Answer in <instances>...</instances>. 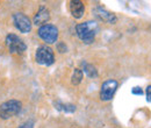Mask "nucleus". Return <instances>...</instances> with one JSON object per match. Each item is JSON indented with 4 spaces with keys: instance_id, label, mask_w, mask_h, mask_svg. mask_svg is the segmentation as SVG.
<instances>
[{
    "instance_id": "nucleus-16",
    "label": "nucleus",
    "mask_w": 151,
    "mask_h": 128,
    "mask_svg": "<svg viewBox=\"0 0 151 128\" xmlns=\"http://www.w3.org/2000/svg\"><path fill=\"white\" fill-rule=\"evenodd\" d=\"M132 94H136V95H142L144 92H143V90L141 89V88H138V86H136V88H134L132 90Z\"/></svg>"
},
{
    "instance_id": "nucleus-9",
    "label": "nucleus",
    "mask_w": 151,
    "mask_h": 128,
    "mask_svg": "<svg viewBox=\"0 0 151 128\" xmlns=\"http://www.w3.org/2000/svg\"><path fill=\"white\" fill-rule=\"evenodd\" d=\"M50 20V12L45 6H41L38 8L37 13L34 15L33 19V23L36 26H44L47 25V22Z\"/></svg>"
},
{
    "instance_id": "nucleus-6",
    "label": "nucleus",
    "mask_w": 151,
    "mask_h": 128,
    "mask_svg": "<svg viewBox=\"0 0 151 128\" xmlns=\"http://www.w3.org/2000/svg\"><path fill=\"white\" fill-rule=\"evenodd\" d=\"M117 88H119V83L115 79H108V80L104 82L100 88V99L102 101L112 100Z\"/></svg>"
},
{
    "instance_id": "nucleus-2",
    "label": "nucleus",
    "mask_w": 151,
    "mask_h": 128,
    "mask_svg": "<svg viewBox=\"0 0 151 128\" xmlns=\"http://www.w3.org/2000/svg\"><path fill=\"white\" fill-rule=\"evenodd\" d=\"M22 108V104L19 100L11 99L0 105V118L4 120H7L12 116L18 115Z\"/></svg>"
},
{
    "instance_id": "nucleus-1",
    "label": "nucleus",
    "mask_w": 151,
    "mask_h": 128,
    "mask_svg": "<svg viewBox=\"0 0 151 128\" xmlns=\"http://www.w3.org/2000/svg\"><path fill=\"white\" fill-rule=\"evenodd\" d=\"M99 32V26L95 21H85L76 26V33L78 37L86 44L93 43Z\"/></svg>"
},
{
    "instance_id": "nucleus-5",
    "label": "nucleus",
    "mask_w": 151,
    "mask_h": 128,
    "mask_svg": "<svg viewBox=\"0 0 151 128\" xmlns=\"http://www.w3.org/2000/svg\"><path fill=\"white\" fill-rule=\"evenodd\" d=\"M5 42L11 54H22L27 49L26 43L15 34H8Z\"/></svg>"
},
{
    "instance_id": "nucleus-4",
    "label": "nucleus",
    "mask_w": 151,
    "mask_h": 128,
    "mask_svg": "<svg viewBox=\"0 0 151 128\" xmlns=\"http://www.w3.org/2000/svg\"><path fill=\"white\" fill-rule=\"evenodd\" d=\"M37 34L44 42H47L48 44H52V43H56L57 42L58 29H57L56 26H54L51 23H47V25L41 26L38 28Z\"/></svg>"
},
{
    "instance_id": "nucleus-13",
    "label": "nucleus",
    "mask_w": 151,
    "mask_h": 128,
    "mask_svg": "<svg viewBox=\"0 0 151 128\" xmlns=\"http://www.w3.org/2000/svg\"><path fill=\"white\" fill-rule=\"evenodd\" d=\"M83 77H84V73H83V70L80 69H75L73 70V73H72V77H71V83L73 85H79L83 80Z\"/></svg>"
},
{
    "instance_id": "nucleus-8",
    "label": "nucleus",
    "mask_w": 151,
    "mask_h": 128,
    "mask_svg": "<svg viewBox=\"0 0 151 128\" xmlns=\"http://www.w3.org/2000/svg\"><path fill=\"white\" fill-rule=\"evenodd\" d=\"M93 12H94L96 18L100 19L101 21H104V22H106V23L115 25V23L117 22L116 15L113 14V13H111V12H108L107 9H105V8H102V7H95L94 9H93Z\"/></svg>"
},
{
    "instance_id": "nucleus-15",
    "label": "nucleus",
    "mask_w": 151,
    "mask_h": 128,
    "mask_svg": "<svg viewBox=\"0 0 151 128\" xmlns=\"http://www.w3.org/2000/svg\"><path fill=\"white\" fill-rule=\"evenodd\" d=\"M18 128H34V121L33 120H28L26 122H23L21 126H19Z\"/></svg>"
},
{
    "instance_id": "nucleus-3",
    "label": "nucleus",
    "mask_w": 151,
    "mask_h": 128,
    "mask_svg": "<svg viewBox=\"0 0 151 128\" xmlns=\"http://www.w3.org/2000/svg\"><path fill=\"white\" fill-rule=\"evenodd\" d=\"M35 61H36V63L41 64V65H45V67L52 65L55 62L54 50L48 46L38 47L36 53H35Z\"/></svg>"
},
{
    "instance_id": "nucleus-14",
    "label": "nucleus",
    "mask_w": 151,
    "mask_h": 128,
    "mask_svg": "<svg viewBox=\"0 0 151 128\" xmlns=\"http://www.w3.org/2000/svg\"><path fill=\"white\" fill-rule=\"evenodd\" d=\"M56 48L60 54H64V53H66V51H68V47L65 46V43H64V42H57Z\"/></svg>"
},
{
    "instance_id": "nucleus-17",
    "label": "nucleus",
    "mask_w": 151,
    "mask_h": 128,
    "mask_svg": "<svg viewBox=\"0 0 151 128\" xmlns=\"http://www.w3.org/2000/svg\"><path fill=\"white\" fill-rule=\"evenodd\" d=\"M145 93H147V101H148V103H151V85H149V86L147 88Z\"/></svg>"
},
{
    "instance_id": "nucleus-11",
    "label": "nucleus",
    "mask_w": 151,
    "mask_h": 128,
    "mask_svg": "<svg viewBox=\"0 0 151 128\" xmlns=\"http://www.w3.org/2000/svg\"><path fill=\"white\" fill-rule=\"evenodd\" d=\"M55 106L58 111H62V112H65V113H73L76 111V106L72 104H63L60 101H57Z\"/></svg>"
},
{
    "instance_id": "nucleus-12",
    "label": "nucleus",
    "mask_w": 151,
    "mask_h": 128,
    "mask_svg": "<svg viewBox=\"0 0 151 128\" xmlns=\"http://www.w3.org/2000/svg\"><path fill=\"white\" fill-rule=\"evenodd\" d=\"M84 72L86 73V76L90 77V78H95L98 76L96 68H95L93 64H88V63H85L84 64Z\"/></svg>"
},
{
    "instance_id": "nucleus-7",
    "label": "nucleus",
    "mask_w": 151,
    "mask_h": 128,
    "mask_svg": "<svg viewBox=\"0 0 151 128\" xmlns=\"http://www.w3.org/2000/svg\"><path fill=\"white\" fill-rule=\"evenodd\" d=\"M13 22H14L15 28L22 34H28L32 30L33 23H32L30 19L28 18L26 14H23V13H20V12L15 13L13 15Z\"/></svg>"
},
{
    "instance_id": "nucleus-10",
    "label": "nucleus",
    "mask_w": 151,
    "mask_h": 128,
    "mask_svg": "<svg viewBox=\"0 0 151 128\" xmlns=\"http://www.w3.org/2000/svg\"><path fill=\"white\" fill-rule=\"evenodd\" d=\"M70 12L75 19H81L85 14V5L79 0L70 1Z\"/></svg>"
}]
</instances>
